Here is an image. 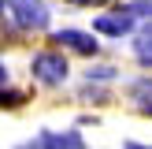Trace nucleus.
I'll return each mask as SVG.
<instances>
[{"label": "nucleus", "instance_id": "nucleus-1", "mask_svg": "<svg viewBox=\"0 0 152 149\" xmlns=\"http://www.w3.org/2000/svg\"><path fill=\"white\" fill-rule=\"evenodd\" d=\"M11 7V19L19 22L22 30H45L48 26V7L45 0H7Z\"/></svg>", "mask_w": 152, "mask_h": 149}, {"label": "nucleus", "instance_id": "nucleus-2", "mask_svg": "<svg viewBox=\"0 0 152 149\" xmlns=\"http://www.w3.org/2000/svg\"><path fill=\"white\" fill-rule=\"evenodd\" d=\"M34 78H41L45 86H59L67 78V60L59 52H37L34 56Z\"/></svg>", "mask_w": 152, "mask_h": 149}, {"label": "nucleus", "instance_id": "nucleus-3", "mask_svg": "<svg viewBox=\"0 0 152 149\" xmlns=\"http://www.w3.org/2000/svg\"><path fill=\"white\" fill-rule=\"evenodd\" d=\"M56 41L63 45V49H71V52H82V56H93V52H96L93 34H82V30H59Z\"/></svg>", "mask_w": 152, "mask_h": 149}, {"label": "nucleus", "instance_id": "nucleus-4", "mask_svg": "<svg viewBox=\"0 0 152 149\" xmlns=\"http://www.w3.org/2000/svg\"><path fill=\"white\" fill-rule=\"evenodd\" d=\"M93 30H100V34H115V37H123V34H130L134 30V19L130 15H100V19L93 22Z\"/></svg>", "mask_w": 152, "mask_h": 149}, {"label": "nucleus", "instance_id": "nucleus-5", "mask_svg": "<svg viewBox=\"0 0 152 149\" xmlns=\"http://www.w3.org/2000/svg\"><path fill=\"white\" fill-rule=\"evenodd\" d=\"M30 149H82L78 134H41Z\"/></svg>", "mask_w": 152, "mask_h": 149}, {"label": "nucleus", "instance_id": "nucleus-6", "mask_svg": "<svg viewBox=\"0 0 152 149\" xmlns=\"http://www.w3.org/2000/svg\"><path fill=\"white\" fill-rule=\"evenodd\" d=\"M137 60H141L145 67H152V34H148V37H141V41H137Z\"/></svg>", "mask_w": 152, "mask_h": 149}, {"label": "nucleus", "instance_id": "nucleus-7", "mask_svg": "<svg viewBox=\"0 0 152 149\" xmlns=\"http://www.w3.org/2000/svg\"><path fill=\"white\" fill-rule=\"evenodd\" d=\"M4 82H7V71H4V63H0V86H4Z\"/></svg>", "mask_w": 152, "mask_h": 149}, {"label": "nucleus", "instance_id": "nucleus-8", "mask_svg": "<svg viewBox=\"0 0 152 149\" xmlns=\"http://www.w3.org/2000/svg\"><path fill=\"white\" fill-rule=\"evenodd\" d=\"M126 149H152V145H137V142H130V145H126Z\"/></svg>", "mask_w": 152, "mask_h": 149}, {"label": "nucleus", "instance_id": "nucleus-9", "mask_svg": "<svg viewBox=\"0 0 152 149\" xmlns=\"http://www.w3.org/2000/svg\"><path fill=\"white\" fill-rule=\"evenodd\" d=\"M145 116H152V104H145Z\"/></svg>", "mask_w": 152, "mask_h": 149}]
</instances>
